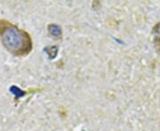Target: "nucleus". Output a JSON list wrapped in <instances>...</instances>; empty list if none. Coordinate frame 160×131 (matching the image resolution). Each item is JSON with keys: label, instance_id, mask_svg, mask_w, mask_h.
I'll list each match as a JSON object with an SVG mask.
<instances>
[{"label": "nucleus", "instance_id": "1", "mask_svg": "<svg viewBox=\"0 0 160 131\" xmlns=\"http://www.w3.org/2000/svg\"><path fill=\"white\" fill-rule=\"evenodd\" d=\"M1 39L6 49L15 54L28 52L31 49V41L29 35L13 26L3 29Z\"/></svg>", "mask_w": 160, "mask_h": 131}, {"label": "nucleus", "instance_id": "2", "mask_svg": "<svg viewBox=\"0 0 160 131\" xmlns=\"http://www.w3.org/2000/svg\"><path fill=\"white\" fill-rule=\"evenodd\" d=\"M48 31L51 35H52L55 38H61L62 37V29L61 27L55 24H50L48 26Z\"/></svg>", "mask_w": 160, "mask_h": 131}, {"label": "nucleus", "instance_id": "3", "mask_svg": "<svg viewBox=\"0 0 160 131\" xmlns=\"http://www.w3.org/2000/svg\"><path fill=\"white\" fill-rule=\"evenodd\" d=\"M45 51L48 54L50 58H54L56 57L58 53V47L57 46H50L45 48Z\"/></svg>", "mask_w": 160, "mask_h": 131}, {"label": "nucleus", "instance_id": "4", "mask_svg": "<svg viewBox=\"0 0 160 131\" xmlns=\"http://www.w3.org/2000/svg\"><path fill=\"white\" fill-rule=\"evenodd\" d=\"M10 91H11L12 95H14L16 97V98H19V97H22V96L25 95V92L22 91L21 89H19L16 86H12L10 88Z\"/></svg>", "mask_w": 160, "mask_h": 131}, {"label": "nucleus", "instance_id": "5", "mask_svg": "<svg viewBox=\"0 0 160 131\" xmlns=\"http://www.w3.org/2000/svg\"><path fill=\"white\" fill-rule=\"evenodd\" d=\"M154 33L156 40L158 41V43L160 44V23H158V24L157 25V27L155 28Z\"/></svg>", "mask_w": 160, "mask_h": 131}]
</instances>
